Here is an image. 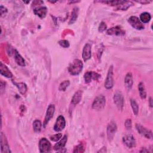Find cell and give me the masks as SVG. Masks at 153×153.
Here are the masks:
<instances>
[{
    "label": "cell",
    "mask_w": 153,
    "mask_h": 153,
    "mask_svg": "<svg viewBox=\"0 0 153 153\" xmlns=\"http://www.w3.org/2000/svg\"><path fill=\"white\" fill-rule=\"evenodd\" d=\"M83 68V64L79 59H75L70 65L68 72L72 75H77L80 74Z\"/></svg>",
    "instance_id": "6da1fadb"
},
{
    "label": "cell",
    "mask_w": 153,
    "mask_h": 153,
    "mask_svg": "<svg viewBox=\"0 0 153 153\" xmlns=\"http://www.w3.org/2000/svg\"><path fill=\"white\" fill-rule=\"evenodd\" d=\"M106 104V99L103 95H99L97 96L93 102L92 108L95 110H102L104 108Z\"/></svg>",
    "instance_id": "7a4b0ae2"
},
{
    "label": "cell",
    "mask_w": 153,
    "mask_h": 153,
    "mask_svg": "<svg viewBox=\"0 0 153 153\" xmlns=\"http://www.w3.org/2000/svg\"><path fill=\"white\" fill-rule=\"evenodd\" d=\"M114 102L119 111H122L124 107V97L120 92H117L114 95Z\"/></svg>",
    "instance_id": "3957f363"
},
{
    "label": "cell",
    "mask_w": 153,
    "mask_h": 153,
    "mask_svg": "<svg viewBox=\"0 0 153 153\" xmlns=\"http://www.w3.org/2000/svg\"><path fill=\"white\" fill-rule=\"evenodd\" d=\"M114 84V77H113V67L111 66L109 68L107 78L105 82V87L107 89H111L113 87Z\"/></svg>",
    "instance_id": "277c9868"
},
{
    "label": "cell",
    "mask_w": 153,
    "mask_h": 153,
    "mask_svg": "<svg viewBox=\"0 0 153 153\" xmlns=\"http://www.w3.org/2000/svg\"><path fill=\"white\" fill-rule=\"evenodd\" d=\"M129 24L135 29L137 30H142L144 29V25L141 22L140 19L136 16H131L128 19Z\"/></svg>",
    "instance_id": "5b68a950"
},
{
    "label": "cell",
    "mask_w": 153,
    "mask_h": 153,
    "mask_svg": "<svg viewBox=\"0 0 153 153\" xmlns=\"http://www.w3.org/2000/svg\"><path fill=\"white\" fill-rule=\"evenodd\" d=\"M51 145L50 142L45 138H41L39 142V149L40 152H48L50 151Z\"/></svg>",
    "instance_id": "8992f818"
},
{
    "label": "cell",
    "mask_w": 153,
    "mask_h": 153,
    "mask_svg": "<svg viewBox=\"0 0 153 153\" xmlns=\"http://www.w3.org/2000/svg\"><path fill=\"white\" fill-rule=\"evenodd\" d=\"M117 130V124L115 122H111L107 127V137L110 141H112Z\"/></svg>",
    "instance_id": "52a82bcc"
},
{
    "label": "cell",
    "mask_w": 153,
    "mask_h": 153,
    "mask_svg": "<svg viewBox=\"0 0 153 153\" xmlns=\"http://www.w3.org/2000/svg\"><path fill=\"white\" fill-rule=\"evenodd\" d=\"M55 111V107L53 104H50L47 110V112H46V114H45V117L44 119V121L43 123V127H45L46 126V125L48 124V123L50 122V120L52 119L54 116V113Z\"/></svg>",
    "instance_id": "ba28073f"
},
{
    "label": "cell",
    "mask_w": 153,
    "mask_h": 153,
    "mask_svg": "<svg viewBox=\"0 0 153 153\" xmlns=\"http://www.w3.org/2000/svg\"><path fill=\"white\" fill-rule=\"evenodd\" d=\"M136 129L138 131V132L142 135V136L147 138V139H152V132L145 127L142 126V125L139 124H136Z\"/></svg>",
    "instance_id": "9c48e42d"
},
{
    "label": "cell",
    "mask_w": 153,
    "mask_h": 153,
    "mask_svg": "<svg viewBox=\"0 0 153 153\" xmlns=\"http://www.w3.org/2000/svg\"><path fill=\"white\" fill-rule=\"evenodd\" d=\"M66 126L65 119L64 116H59L57 119L54 126V130L56 132H61L64 130Z\"/></svg>",
    "instance_id": "30bf717a"
},
{
    "label": "cell",
    "mask_w": 153,
    "mask_h": 153,
    "mask_svg": "<svg viewBox=\"0 0 153 153\" xmlns=\"http://www.w3.org/2000/svg\"><path fill=\"white\" fill-rule=\"evenodd\" d=\"M1 150L2 153L11 152L6 135L3 132L1 133Z\"/></svg>",
    "instance_id": "8fae6325"
},
{
    "label": "cell",
    "mask_w": 153,
    "mask_h": 153,
    "mask_svg": "<svg viewBox=\"0 0 153 153\" xmlns=\"http://www.w3.org/2000/svg\"><path fill=\"white\" fill-rule=\"evenodd\" d=\"M101 75L93 71H88L85 73L84 75V79L86 83H89L92 80H98Z\"/></svg>",
    "instance_id": "7c38bea8"
},
{
    "label": "cell",
    "mask_w": 153,
    "mask_h": 153,
    "mask_svg": "<svg viewBox=\"0 0 153 153\" xmlns=\"http://www.w3.org/2000/svg\"><path fill=\"white\" fill-rule=\"evenodd\" d=\"M92 56V47L90 44H86L83 47L82 57L84 62L87 61L91 58Z\"/></svg>",
    "instance_id": "4fadbf2b"
},
{
    "label": "cell",
    "mask_w": 153,
    "mask_h": 153,
    "mask_svg": "<svg viewBox=\"0 0 153 153\" xmlns=\"http://www.w3.org/2000/svg\"><path fill=\"white\" fill-rule=\"evenodd\" d=\"M107 33L108 35H110L122 36L125 34V31L122 28L121 26H117L108 29Z\"/></svg>",
    "instance_id": "5bb4252c"
},
{
    "label": "cell",
    "mask_w": 153,
    "mask_h": 153,
    "mask_svg": "<svg viewBox=\"0 0 153 153\" xmlns=\"http://www.w3.org/2000/svg\"><path fill=\"white\" fill-rule=\"evenodd\" d=\"M123 141L124 144L129 148H133L136 146V140L132 135H126L123 138Z\"/></svg>",
    "instance_id": "9a60e30c"
},
{
    "label": "cell",
    "mask_w": 153,
    "mask_h": 153,
    "mask_svg": "<svg viewBox=\"0 0 153 153\" xmlns=\"http://www.w3.org/2000/svg\"><path fill=\"white\" fill-rule=\"evenodd\" d=\"M34 13L39 18L43 19L47 14V9L45 7H38L34 9Z\"/></svg>",
    "instance_id": "2e32d148"
},
{
    "label": "cell",
    "mask_w": 153,
    "mask_h": 153,
    "mask_svg": "<svg viewBox=\"0 0 153 153\" xmlns=\"http://www.w3.org/2000/svg\"><path fill=\"white\" fill-rule=\"evenodd\" d=\"M0 72H1V75L8 78H12L13 77V74H12L8 67L6 65L3 64L2 62L0 64Z\"/></svg>",
    "instance_id": "e0dca14e"
},
{
    "label": "cell",
    "mask_w": 153,
    "mask_h": 153,
    "mask_svg": "<svg viewBox=\"0 0 153 153\" xmlns=\"http://www.w3.org/2000/svg\"><path fill=\"white\" fill-rule=\"evenodd\" d=\"M124 83L127 90H130L133 84V76L132 73L128 72L126 74L124 79Z\"/></svg>",
    "instance_id": "ac0fdd59"
},
{
    "label": "cell",
    "mask_w": 153,
    "mask_h": 153,
    "mask_svg": "<svg viewBox=\"0 0 153 153\" xmlns=\"http://www.w3.org/2000/svg\"><path fill=\"white\" fill-rule=\"evenodd\" d=\"M67 141H68V136L67 135H65L61 139V141H59L57 143H56V145L54 146V149L58 151H60L62 149H64V147L67 142Z\"/></svg>",
    "instance_id": "d6986e66"
},
{
    "label": "cell",
    "mask_w": 153,
    "mask_h": 153,
    "mask_svg": "<svg viewBox=\"0 0 153 153\" xmlns=\"http://www.w3.org/2000/svg\"><path fill=\"white\" fill-rule=\"evenodd\" d=\"M82 94L83 92L81 90H78L75 92L71 100V103L73 105H76L80 102L82 98Z\"/></svg>",
    "instance_id": "ffe728a7"
},
{
    "label": "cell",
    "mask_w": 153,
    "mask_h": 153,
    "mask_svg": "<svg viewBox=\"0 0 153 153\" xmlns=\"http://www.w3.org/2000/svg\"><path fill=\"white\" fill-rule=\"evenodd\" d=\"M15 59L16 61V62L18 65L21 67H25V61L24 59L22 57V56L18 53V51L15 50Z\"/></svg>",
    "instance_id": "44dd1931"
},
{
    "label": "cell",
    "mask_w": 153,
    "mask_h": 153,
    "mask_svg": "<svg viewBox=\"0 0 153 153\" xmlns=\"http://www.w3.org/2000/svg\"><path fill=\"white\" fill-rule=\"evenodd\" d=\"M13 84L17 87V88L18 89L19 92L22 94H25L27 91V86L26 85L25 83H16L13 81Z\"/></svg>",
    "instance_id": "7402d4cb"
},
{
    "label": "cell",
    "mask_w": 153,
    "mask_h": 153,
    "mask_svg": "<svg viewBox=\"0 0 153 153\" xmlns=\"http://www.w3.org/2000/svg\"><path fill=\"white\" fill-rule=\"evenodd\" d=\"M78 12H79L78 8L77 7H74L72 12V13H71V19L69 22L70 25L73 24L77 20V19L78 18Z\"/></svg>",
    "instance_id": "603a6c76"
},
{
    "label": "cell",
    "mask_w": 153,
    "mask_h": 153,
    "mask_svg": "<svg viewBox=\"0 0 153 153\" xmlns=\"http://www.w3.org/2000/svg\"><path fill=\"white\" fill-rule=\"evenodd\" d=\"M138 89L140 96L141 99H145L146 97V92L144 84L142 82H141L138 85Z\"/></svg>",
    "instance_id": "cb8c5ba5"
},
{
    "label": "cell",
    "mask_w": 153,
    "mask_h": 153,
    "mask_svg": "<svg viewBox=\"0 0 153 153\" xmlns=\"http://www.w3.org/2000/svg\"><path fill=\"white\" fill-rule=\"evenodd\" d=\"M151 15L148 12H144L140 15L139 19L142 23H147L151 20Z\"/></svg>",
    "instance_id": "d4e9b609"
},
{
    "label": "cell",
    "mask_w": 153,
    "mask_h": 153,
    "mask_svg": "<svg viewBox=\"0 0 153 153\" xmlns=\"http://www.w3.org/2000/svg\"><path fill=\"white\" fill-rule=\"evenodd\" d=\"M133 4L131 1H124V2L120 6H118L117 9L122 10H126L129 8H130L131 6H132Z\"/></svg>",
    "instance_id": "484cf974"
},
{
    "label": "cell",
    "mask_w": 153,
    "mask_h": 153,
    "mask_svg": "<svg viewBox=\"0 0 153 153\" xmlns=\"http://www.w3.org/2000/svg\"><path fill=\"white\" fill-rule=\"evenodd\" d=\"M42 127V123L40 120H35L33 123V129L35 132L40 133Z\"/></svg>",
    "instance_id": "4316f807"
},
{
    "label": "cell",
    "mask_w": 153,
    "mask_h": 153,
    "mask_svg": "<svg viewBox=\"0 0 153 153\" xmlns=\"http://www.w3.org/2000/svg\"><path fill=\"white\" fill-rule=\"evenodd\" d=\"M130 104H131V106L133 110V112L134 113V114L135 116H137L139 112V106L138 104H137V102H136L135 100L134 99H131L130 100Z\"/></svg>",
    "instance_id": "83f0119b"
},
{
    "label": "cell",
    "mask_w": 153,
    "mask_h": 153,
    "mask_svg": "<svg viewBox=\"0 0 153 153\" xmlns=\"http://www.w3.org/2000/svg\"><path fill=\"white\" fill-rule=\"evenodd\" d=\"M100 3H102L104 4H107L110 6H119L121 5L124 1H99Z\"/></svg>",
    "instance_id": "f1b7e54d"
},
{
    "label": "cell",
    "mask_w": 153,
    "mask_h": 153,
    "mask_svg": "<svg viewBox=\"0 0 153 153\" xmlns=\"http://www.w3.org/2000/svg\"><path fill=\"white\" fill-rule=\"evenodd\" d=\"M70 82L69 80H65V81H64L62 83H61V84L59 85V91H61V92H65L67 89L68 87V86H70Z\"/></svg>",
    "instance_id": "f546056e"
},
{
    "label": "cell",
    "mask_w": 153,
    "mask_h": 153,
    "mask_svg": "<svg viewBox=\"0 0 153 153\" xmlns=\"http://www.w3.org/2000/svg\"><path fill=\"white\" fill-rule=\"evenodd\" d=\"M62 137V134L59 133H58V134H56V135H54L53 136H52L50 137V139L52 140V141H54V142H57L58 141H59Z\"/></svg>",
    "instance_id": "4dcf8cb0"
},
{
    "label": "cell",
    "mask_w": 153,
    "mask_h": 153,
    "mask_svg": "<svg viewBox=\"0 0 153 153\" xmlns=\"http://www.w3.org/2000/svg\"><path fill=\"white\" fill-rule=\"evenodd\" d=\"M74 152H84V148L82 144H79L77 146L75 147L74 149Z\"/></svg>",
    "instance_id": "1f68e13d"
},
{
    "label": "cell",
    "mask_w": 153,
    "mask_h": 153,
    "mask_svg": "<svg viewBox=\"0 0 153 153\" xmlns=\"http://www.w3.org/2000/svg\"><path fill=\"white\" fill-rule=\"evenodd\" d=\"M59 44L61 46H62L64 48H68L70 45L69 41L67 40H62L59 41Z\"/></svg>",
    "instance_id": "d6a6232c"
},
{
    "label": "cell",
    "mask_w": 153,
    "mask_h": 153,
    "mask_svg": "<svg viewBox=\"0 0 153 153\" xmlns=\"http://www.w3.org/2000/svg\"><path fill=\"white\" fill-rule=\"evenodd\" d=\"M107 26L106 23H105V22H102L100 23L99 26V28H98L99 32H104V31L107 29Z\"/></svg>",
    "instance_id": "836d02e7"
},
{
    "label": "cell",
    "mask_w": 153,
    "mask_h": 153,
    "mask_svg": "<svg viewBox=\"0 0 153 153\" xmlns=\"http://www.w3.org/2000/svg\"><path fill=\"white\" fill-rule=\"evenodd\" d=\"M125 127L127 130H130L132 129V120L131 119H127L125 122Z\"/></svg>",
    "instance_id": "e575fe53"
},
{
    "label": "cell",
    "mask_w": 153,
    "mask_h": 153,
    "mask_svg": "<svg viewBox=\"0 0 153 153\" xmlns=\"http://www.w3.org/2000/svg\"><path fill=\"white\" fill-rule=\"evenodd\" d=\"M0 12H1V16L3 17L7 13V9L3 6H1V7H0Z\"/></svg>",
    "instance_id": "d590c367"
},
{
    "label": "cell",
    "mask_w": 153,
    "mask_h": 153,
    "mask_svg": "<svg viewBox=\"0 0 153 153\" xmlns=\"http://www.w3.org/2000/svg\"><path fill=\"white\" fill-rule=\"evenodd\" d=\"M5 88H6V83L3 82V81H1V93L5 90Z\"/></svg>",
    "instance_id": "8d00e7d4"
},
{
    "label": "cell",
    "mask_w": 153,
    "mask_h": 153,
    "mask_svg": "<svg viewBox=\"0 0 153 153\" xmlns=\"http://www.w3.org/2000/svg\"><path fill=\"white\" fill-rule=\"evenodd\" d=\"M107 152V148H106V147H105V146L102 147V148L99 151H97V152H104V153Z\"/></svg>",
    "instance_id": "74e56055"
},
{
    "label": "cell",
    "mask_w": 153,
    "mask_h": 153,
    "mask_svg": "<svg viewBox=\"0 0 153 153\" xmlns=\"http://www.w3.org/2000/svg\"><path fill=\"white\" fill-rule=\"evenodd\" d=\"M136 2H137V3H141V4H148V3H151V1H136Z\"/></svg>",
    "instance_id": "f35d334b"
},
{
    "label": "cell",
    "mask_w": 153,
    "mask_h": 153,
    "mask_svg": "<svg viewBox=\"0 0 153 153\" xmlns=\"http://www.w3.org/2000/svg\"><path fill=\"white\" fill-rule=\"evenodd\" d=\"M140 152H148V150H146V148H142V150H141Z\"/></svg>",
    "instance_id": "ab89813d"
},
{
    "label": "cell",
    "mask_w": 153,
    "mask_h": 153,
    "mask_svg": "<svg viewBox=\"0 0 153 153\" xmlns=\"http://www.w3.org/2000/svg\"><path fill=\"white\" fill-rule=\"evenodd\" d=\"M149 102H150V106L152 107V100H151V98H150V100H149Z\"/></svg>",
    "instance_id": "60d3db41"
}]
</instances>
